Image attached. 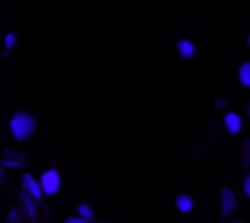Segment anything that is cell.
I'll return each instance as SVG.
<instances>
[{"mask_svg": "<svg viewBox=\"0 0 250 223\" xmlns=\"http://www.w3.org/2000/svg\"><path fill=\"white\" fill-rule=\"evenodd\" d=\"M244 193H246V197H250V175L246 177V182H244Z\"/></svg>", "mask_w": 250, "mask_h": 223, "instance_id": "2e32d148", "label": "cell"}, {"mask_svg": "<svg viewBox=\"0 0 250 223\" xmlns=\"http://www.w3.org/2000/svg\"><path fill=\"white\" fill-rule=\"evenodd\" d=\"M235 223H244V221H235Z\"/></svg>", "mask_w": 250, "mask_h": 223, "instance_id": "ffe728a7", "label": "cell"}, {"mask_svg": "<svg viewBox=\"0 0 250 223\" xmlns=\"http://www.w3.org/2000/svg\"><path fill=\"white\" fill-rule=\"evenodd\" d=\"M4 158H18V160H26L24 155H22L20 151H16V149H7V151H4Z\"/></svg>", "mask_w": 250, "mask_h": 223, "instance_id": "5bb4252c", "label": "cell"}, {"mask_svg": "<svg viewBox=\"0 0 250 223\" xmlns=\"http://www.w3.org/2000/svg\"><path fill=\"white\" fill-rule=\"evenodd\" d=\"M0 182H4V168L0 167Z\"/></svg>", "mask_w": 250, "mask_h": 223, "instance_id": "ac0fdd59", "label": "cell"}, {"mask_svg": "<svg viewBox=\"0 0 250 223\" xmlns=\"http://www.w3.org/2000/svg\"><path fill=\"white\" fill-rule=\"evenodd\" d=\"M248 46H250V35H248Z\"/></svg>", "mask_w": 250, "mask_h": 223, "instance_id": "d6986e66", "label": "cell"}, {"mask_svg": "<svg viewBox=\"0 0 250 223\" xmlns=\"http://www.w3.org/2000/svg\"><path fill=\"white\" fill-rule=\"evenodd\" d=\"M215 108L224 110V108H226V99H217V101H215Z\"/></svg>", "mask_w": 250, "mask_h": 223, "instance_id": "e0dca14e", "label": "cell"}, {"mask_svg": "<svg viewBox=\"0 0 250 223\" xmlns=\"http://www.w3.org/2000/svg\"><path fill=\"white\" fill-rule=\"evenodd\" d=\"M176 206L180 212H191L193 210V199L189 197V195H178L176 197Z\"/></svg>", "mask_w": 250, "mask_h": 223, "instance_id": "52a82bcc", "label": "cell"}, {"mask_svg": "<svg viewBox=\"0 0 250 223\" xmlns=\"http://www.w3.org/2000/svg\"><path fill=\"white\" fill-rule=\"evenodd\" d=\"M16 44H18V35H16V33H7V35H4V51H2V57H7L9 51H11Z\"/></svg>", "mask_w": 250, "mask_h": 223, "instance_id": "30bf717a", "label": "cell"}, {"mask_svg": "<svg viewBox=\"0 0 250 223\" xmlns=\"http://www.w3.org/2000/svg\"><path fill=\"white\" fill-rule=\"evenodd\" d=\"M220 204H222V217H229L230 212H235V208H237V197H235L233 190L224 188L220 195Z\"/></svg>", "mask_w": 250, "mask_h": 223, "instance_id": "277c9868", "label": "cell"}, {"mask_svg": "<svg viewBox=\"0 0 250 223\" xmlns=\"http://www.w3.org/2000/svg\"><path fill=\"white\" fill-rule=\"evenodd\" d=\"M20 184H22V193H26L31 199H33L35 204L42 202L44 193H42V186H40V180L38 177H33V173H22L20 177Z\"/></svg>", "mask_w": 250, "mask_h": 223, "instance_id": "3957f363", "label": "cell"}, {"mask_svg": "<svg viewBox=\"0 0 250 223\" xmlns=\"http://www.w3.org/2000/svg\"><path fill=\"white\" fill-rule=\"evenodd\" d=\"M26 160H18V158H2L0 160V167L7 171V168H24Z\"/></svg>", "mask_w": 250, "mask_h": 223, "instance_id": "9c48e42d", "label": "cell"}, {"mask_svg": "<svg viewBox=\"0 0 250 223\" xmlns=\"http://www.w3.org/2000/svg\"><path fill=\"white\" fill-rule=\"evenodd\" d=\"M248 164H250V140H246L242 147V167H248Z\"/></svg>", "mask_w": 250, "mask_h": 223, "instance_id": "7c38bea8", "label": "cell"}, {"mask_svg": "<svg viewBox=\"0 0 250 223\" xmlns=\"http://www.w3.org/2000/svg\"><path fill=\"white\" fill-rule=\"evenodd\" d=\"M224 125H226V129H229L230 133H239L242 131V116L235 114V112H226Z\"/></svg>", "mask_w": 250, "mask_h": 223, "instance_id": "5b68a950", "label": "cell"}, {"mask_svg": "<svg viewBox=\"0 0 250 223\" xmlns=\"http://www.w3.org/2000/svg\"><path fill=\"white\" fill-rule=\"evenodd\" d=\"M77 217H82V219H86V221H92L95 219V210H92V206L90 204H79L77 206Z\"/></svg>", "mask_w": 250, "mask_h": 223, "instance_id": "ba28073f", "label": "cell"}, {"mask_svg": "<svg viewBox=\"0 0 250 223\" xmlns=\"http://www.w3.org/2000/svg\"><path fill=\"white\" fill-rule=\"evenodd\" d=\"M178 53H180V57H185V59L193 57V53H195L193 42H191V39H178Z\"/></svg>", "mask_w": 250, "mask_h": 223, "instance_id": "8992f818", "label": "cell"}, {"mask_svg": "<svg viewBox=\"0 0 250 223\" xmlns=\"http://www.w3.org/2000/svg\"><path fill=\"white\" fill-rule=\"evenodd\" d=\"M40 180V186H42V193L44 197H51V195H57L62 188V177L55 168H46L42 175L38 177Z\"/></svg>", "mask_w": 250, "mask_h": 223, "instance_id": "7a4b0ae2", "label": "cell"}, {"mask_svg": "<svg viewBox=\"0 0 250 223\" xmlns=\"http://www.w3.org/2000/svg\"><path fill=\"white\" fill-rule=\"evenodd\" d=\"M64 223H92V221H86L82 217H68V219H64Z\"/></svg>", "mask_w": 250, "mask_h": 223, "instance_id": "9a60e30c", "label": "cell"}, {"mask_svg": "<svg viewBox=\"0 0 250 223\" xmlns=\"http://www.w3.org/2000/svg\"><path fill=\"white\" fill-rule=\"evenodd\" d=\"M35 129H38V120H35V116L29 114V112H16V114L9 118V133H11L18 142L29 140L35 133Z\"/></svg>", "mask_w": 250, "mask_h": 223, "instance_id": "6da1fadb", "label": "cell"}, {"mask_svg": "<svg viewBox=\"0 0 250 223\" xmlns=\"http://www.w3.org/2000/svg\"><path fill=\"white\" fill-rule=\"evenodd\" d=\"M239 81H242V86H250V61L246 64H242V68H239Z\"/></svg>", "mask_w": 250, "mask_h": 223, "instance_id": "8fae6325", "label": "cell"}, {"mask_svg": "<svg viewBox=\"0 0 250 223\" xmlns=\"http://www.w3.org/2000/svg\"><path fill=\"white\" fill-rule=\"evenodd\" d=\"M22 221V212L18 208H11L9 210V217H7V223H20Z\"/></svg>", "mask_w": 250, "mask_h": 223, "instance_id": "4fadbf2b", "label": "cell"}]
</instances>
